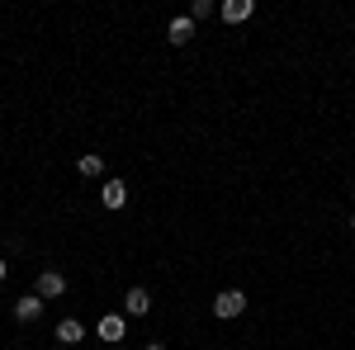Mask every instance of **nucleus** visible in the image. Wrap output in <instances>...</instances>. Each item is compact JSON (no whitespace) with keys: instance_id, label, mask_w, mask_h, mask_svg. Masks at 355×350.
<instances>
[{"instance_id":"14","label":"nucleus","mask_w":355,"mask_h":350,"mask_svg":"<svg viewBox=\"0 0 355 350\" xmlns=\"http://www.w3.org/2000/svg\"><path fill=\"white\" fill-rule=\"evenodd\" d=\"M351 232H355V218H351Z\"/></svg>"},{"instance_id":"5","label":"nucleus","mask_w":355,"mask_h":350,"mask_svg":"<svg viewBox=\"0 0 355 350\" xmlns=\"http://www.w3.org/2000/svg\"><path fill=\"white\" fill-rule=\"evenodd\" d=\"M152 313V294L147 289H128L123 294V317H147Z\"/></svg>"},{"instance_id":"9","label":"nucleus","mask_w":355,"mask_h":350,"mask_svg":"<svg viewBox=\"0 0 355 350\" xmlns=\"http://www.w3.org/2000/svg\"><path fill=\"white\" fill-rule=\"evenodd\" d=\"M100 199H105V209H123V204H128V185H123V180H105Z\"/></svg>"},{"instance_id":"6","label":"nucleus","mask_w":355,"mask_h":350,"mask_svg":"<svg viewBox=\"0 0 355 350\" xmlns=\"http://www.w3.org/2000/svg\"><path fill=\"white\" fill-rule=\"evenodd\" d=\"M166 38H171L175 48H185V43L194 38V19H190V15H175V19L166 24Z\"/></svg>"},{"instance_id":"1","label":"nucleus","mask_w":355,"mask_h":350,"mask_svg":"<svg viewBox=\"0 0 355 350\" xmlns=\"http://www.w3.org/2000/svg\"><path fill=\"white\" fill-rule=\"evenodd\" d=\"M242 313H246L242 289H223V294L214 298V317H223V322H232V317H242Z\"/></svg>"},{"instance_id":"12","label":"nucleus","mask_w":355,"mask_h":350,"mask_svg":"<svg viewBox=\"0 0 355 350\" xmlns=\"http://www.w3.org/2000/svg\"><path fill=\"white\" fill-rule=\"evenodd\" d=\"M142 350H171V346H166V341H147Z\"/></svg>"},{"instance_id":"3","label":"nucleus","mask_w":355,"mask_h":350,"mask_svg":"<svg viewBox=\"0 0 355 350\" xmlns=\"http://www.w3.org/2000/svg\"><path fill=\"white\" fill-rule=\"evenodd\" d=\"M43 308H48V303H43L38 294H24V298H15V322H19V326H33L38 317H43Z\"/></svg>"},{"instance_id":"8","label":"nucleus","mask_w":355,"mask_h":350,"mask_svg":"<svg viewBox=\"0 0 355 350\" xmlns=\"http://www.w3.org/2000/svg\"><path fill=\"white\" fill-rule=\"evenodd\" d=\"M81 341H85V326L76 317H62L57 322V346H81Z\"/></svg>"},{"instance_id":"10","label":"nucleus","mask_w":355,"mask_h":350,"mask_svg":"<svg viewBox=\"0 0 355 350\" xmlns=\"http://www.w3.org/2000/svg\"><path fill=\"white\" fill-rule=\"evenodd\" d=\"M76 170H81L85 180H95V175H105V157H95V152H85L81 161H76Z\"/></svg>"},{"instance_id":"4","label":"nucleus","mask_w":355,"mask_h":350,"mask_svg":"<svg viewBox=\"0 0 355 350\" xmlns=\"http://www.w3.org/2000/svg\"><path fill=\"white\" fill-rule=\"evenodd\" d=\"M218 15H223V24H246L256 15V0H223Z\"/></svg>"},{"instance_id":"7","label":"nucleus","mask_w":355,"mask_h":350,"mask_svg":"<svg viewBox=\"0 0 355 350\" xmlns=\"http://www.w3.org/2000/svg\"><path fill=\"white\" fill-rule=\"evenodd\" d=\"M95 331H100V341H123V331H128V322H123V313H105Z\"/></svg>"},{"instance_id":"11","label":"nucleus","mask_w":355,"mask_h":350,"mask_svg":"<svg viewBox=\"0 0 355 350\" xmlns=\"http://www.w3.org/2000/svg\"><path fill=\"white\" fill-rule=\"evenodd\" d=\"M209 15H218V5H214V0H194V5H190V19H194V24H199V19H209Z\"/></svg>"},{"instance_id":"13","label":"nucleus","mask_w":355,"mask_h":350,"mask_svg":"<svg viewBox=\"0 0 355 350\" xmlns=\"http://www.w3.org/2000/svg\"><path fill=\"white\" fill-rule=\"evenodd\" d=\"M5 274H10V261H5V256H0V279H5Z\"/></svg>"},{"instance_id":"2","label":"nucleus","mask_w":355,"mask_h":350,"mask_svg":"<svg viewBox=\"0 0 355 350\" xmlns=\"http://www.w3.org/2000/svg\"><path fill=\"white\" fill-rule=\"evenodd\" d=\"M33 294L43 298V303L62 298V294H67V274H62V270H43V274L33 279Z\"/></svg>"}]
</instances>
